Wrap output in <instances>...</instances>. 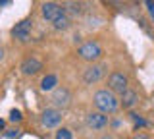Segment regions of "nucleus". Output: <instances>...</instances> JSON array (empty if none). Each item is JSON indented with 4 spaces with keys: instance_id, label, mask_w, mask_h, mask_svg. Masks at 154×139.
<instances>
[{
    "instance_id": "nucleus-1",
    "label": "nucleus",
    "mask_w": 154,
    "mask_h": 139,
    "mask_svg": "<svg viewBox=\"0 0 154 139\" xmlns=\"http://www.w3.org/2000/svg\"><path fill=\"white\" fill-rule=\"evenodd\" d=\"M94 106L98 112H102V114H114L116 110L119 108V99L116 97V95L112 93L110 89H100V91H96L94 93Z\"/></svg>"
},
{
    "instance_id": "nucleus-2",
    "label": "nucleus",
    "mask_w": 154,
    "mask_h": 139,
    "mask_svg": "<svg viewBox=\"0 0 154 139\" xmlns=\"http://www.w3.org/2000/svg\"><path fill=\"white\" fill-rule=\"evenodd\" d=\"M77 54H79V58L85 60V62H96L100 56H102V46H100L96 41H87V43H83V45L79 46Z\"/></svg>"
},
{
    "instance_id": "nucleus-3",
    "label": "nucleus",
    "mask_w": 154,
    "mask_h": 139,
    "mask_svg": "<svg viewBox=\"0 0 154 139\" xmlns=\"http://www.w3.org/2000/svg\"><path fill=\"white\" fill-rule=\"evenodd\" d=\"M129 81H127V75L122 74V71H112V74L108 75V89L112 91V93H119V95H123L125 91H127L129 87Z\"/></svg>"
},
{
    "instance_id": "nucleus-4",
    "label": "nucleus",
    "mask_w": 154,
    "mask_h": 139,
    "mask_svg": "<svg viewBox=\"0 0 154 139\" xmlns=\"http://www.w3.org/2000/svg\"><path fill=\"white\" fill-rule=\"evenodd\" d=\"M104 74H106V66L104 64H91L89 68L83 71V81L87 85L98 83V81L104 77Z\"/></svg>"
},
{
    "instance_id": "nucleus-5",
    "label": "nucleus",
    "mask_w": 154,
    "mask_h": 139,
    "mask_svg": "<svg viewBox=\"0 0 154 139\" xmlns=\"http://www.w3.org/2000/svg\"><path fill=\"white\" fill-rule=\"evenodd\" d=\"M52 104L60 110V108H67L71 104V93H69V89H66V87H56L54 91H52Z\"/></svg>"
},
{
    "instance_id": "nucleus-6",
    "label": "nucleus",
    "mask_w": 154,
    "mask_h": 139,
    "mask_svg": "<svg viewBox=\"0 0 154 139\" xmlns=\"http://www.w3.org/2000/svg\"><path fill=\"white\" fill-rule=\"evenodd\" d=\"M31 29H33V21L31 20H21L19 23H16V25L12 27V35L16 37L17 41L25 43V41H29V37H31Z\"/></svg>"
},
{
    "instance_id": "nucleus-7",
    "label": "nucleus",
    "mask_w": 154,
    "mask_h": 139,
    "mask_svg": "<svg viewBox=\"0 0 154 139\" xmlns=\"http://www.w3.org/2000/svg\"><path fill=\"white\" fill-rule=\"evenodd\" d=\"M62 122V110L58 108H46L41 116V124L45 128H56Z\"/></svg>"
},
{
    "instance_id": "nucleus-8",
    "label": "nucleus",
    "mask_w": 154,
    "mask_h": 139,
    "mask_svg": "<svg viewBox=\"0 0 154 139\" xmlns=\"http://www.w3.org/2000/svg\"><path fill=\"white\" fill-rule=\"evenodd\" d=\"M87 126L93 128V129H104L106 126H108V116L102 112H89L87 114Z\"/></svg>"
},
{
    "instance_id": "nucleus-9",
    "label": "nucleus",
    "mask_w": 154,
    "mask_h": 139,
    "mask_svg": "<svg viewBox=\"0 0 154 139\" xmlns=\"http://www.w3.org/2000/svg\"><path fill=\"white\" fill-rule=\"evenodd\" d=\"M41 12H42V17L48 21H54L60 14H64V8L60 6V4H56V2H45L41 6Z\"/></svg>"
},
{
    "instance_id": "nucleus-10",
    "label": "nucleus",
    "mask_w": 154,
    "mask_h": 139,
    "mask_svg": "<svg viewBox=\"0 0 154 139\" xmlns=\"http://www.w3.org/2000/svg\"><path fill=\"white\" fill-rule=\"evenodd\" d=\"M42 70V62L38 60V58H35V56H31V58H25L21 62V71L25 75H35V74H38V71Z\"/></svg>"
},
{
    "instance_id": "nucleus-11",
    "label": "nucleus",
    "mask_w": 154,
    "mask_h": 139,
    "mask_svg": "<svg viewBox=\"0 0 154 139\" xmlns=\"http://www.w3.org/2000/svg\"><path fill=\"white\" fill-rule=\"evenodd\" d=\"M137 100H139L137 93H135L133 89H127L122 97H119V104H122L123 108H133L135 104H137Z\"/></svg>"
},
{
    "instance_id": "nucleus-12",
    "label": "nucleus",
    "mask_w": 154,
    "mask_h": 139,
    "mask_svg": "<svg viewBox=\"0 0 154 139\" xmlns=\"http://www.w3.org/2000/svg\"><path fill=\"white\" fill-rule=\"evenodd\" d=\"M69 23H71L69 21V16L64 12V14H60V16L52 21V25H54V29H58V31H66L67 27H69Z\"/></svg>"
},
{
    "instance_id": "nucleus-13",
    "label": "nucleus",
    "mask_w": 154,
    "mask_h": 139,
    "mask_svg": "<svg viewBox=\"0 0 154 139\" xmlns=\"http://www.w3.org/2000/svg\"><path fill=\"white\" fill-rule=\"evenodd\" d=\"M56 85H58V77H56L54 74L42 77V81H41V89H42V91H54Z\"/></svg>"
},
{
    "instance_id": "nucleus-14",
    "label": "nucleus",
    "mask_w": 154,
    "mask_h": 139,
    "mask_svg": "<svg viewBox=\"0 0 154 139\" xmlns=\"http://www.w3.org/2000/svg\"><path fill=\"white\" fill-rule=\"evenodd\" d=\"M64 12L67 14V16H79L81 12H83V8H81V2H67Z\"/></svg>"
},
{
    "instance_id": "nucleus-15",
    "label": "nucleus",
    "mask_w": 154,
    "mask_h": 139,
    "mask_svg": "<svg viewBox=\"0 0 154 139\" xmlns=\"http://www.w3.org/2000/svg\"><path fill=\"white\" fill-rule=\"evenodd\" d=\"M56 139H71V129L60 128V129L56 131Z\"/></svg>"
},
{
    "instance_id": "nucleus-16",
    "label": "nucleus",
    "mask_w": 154,
    "mask_h": 139,
    "mask_svg": "<svg viewBox=\"0 0 154 139\" xmlns=\"http://www.w3.org/2000/svg\"><path fill=\"white\" fill-rule=\"evenodd\" d=\"M131 120L135 122V126H139V128H144V126H146V122H144L139 114H131Z\"/></svg>"
},
{
    "instance_id": "nucleus-17",
    "label": "nucleus",
    "mask_w": 154,
    "mask_h": 139,
    "mask_svg": "<svg viewBox=\"0 0 154 139\" xmlns=\"http://www.w3.org/2000/svg\"><path fill=\"white\" fill-rule=\"evenodd\" d=\"M21 118H23L21 112H19V110H16V108L10 112V120H12V122H21Z\"/></svg>"
},
{
    "instance_id": "nucleus-18",
    "label": "nucleus",
    "mask_w": 154,
    "mask_h": 139,
    "mask_svg": "<svg viewBox=\"0 0 154 139\" xmlns=\"http://www.w3.org/2000/svg\"><path fill=\"white\" fill-rule=\"evenodd\" d=\"M144 6H146V10H148V14H150V17H152V21H154V2H152V0H146V2H144Z\"/></svg>"
},
{
    "instance_id": "nucleus-19",
    "label": "nucleus",
    "mask_w": 154,
    "mask_h": 139,
    "mask_svg": "<svg viewBox=\"0 0 154 139\" xmlns=\"http://www.w3.org/2000/svg\"><path fill=\"white\" fill-rule=\"evenodd\" d=\"M17 133H19V129H8V131H6V137H16Z\"/></svg>"
},
{
    "instance_id": "nucleus-20",
    "label": "nucleus",
    "mask_w": 154,
    "mask_h": 139,
    "mask_svg": "<svg viewBox=\"0 0 154 139\" xmlns=\"http://www.w3.org/2000/svg\"><path fill=\"white\" fill-rule=\"evenodd\" d=\"M131 139H150L148 135H144V133H137V135H133Z\"/></svg>"
},
{
    "instance_id": "nucleus-21",
    "label": "nucleus",
    "mask_w": 154,
    "mask_h": 139,
    "mask_svg": "<svg viewBox=\"0 0 154 139\" xmlns=\"http://www.w3.org/2000/svg\"><path fill=\"white\" fill-rule=\"evenodd\" d=\"M4 124H6V122H4V120L0 118V131H2V129H4Z\"/></svg>"
},
{
    "instance_id": "nucleus-22",
    "label": "nucleus",
    "mask_w": 154,
    "mask_h": 139,
    "mask_svg": "<svg viewBox=\"0 0 154 139\" xmlns=\"http://www.w3.org/2000/svg\"><path fill=\"white\" fill-rule=\"evenodd\" d=\"M2 58H4V50L0 49V62H2Z\"/></svg>"
},
{
    "instance_id": "nucleus-23",
    "label": "nucleus",
    "mask_w": 154,
    "mask_h": 139,
    "mask_svg": "<svg viewBox=\"0 0 154 139\" xmlns=\"http://www.w3.org/2000/svg\"><path fill=\"white\" fill-rule=\"evenodd\" d=\"M8 4H10V2H0V8H2V6H8Z\"/></svg>"
},
{
    "instance_id": "nucleus-24",
    "label": "nucleus",
    "mask_w": 154,
    "mask_h": 139,
    "mask_svg": "<svg viewBox=\"0 0 154 139\" xmlns=\"http://www.w3.org/2000/svg\"><path fill=\"white\" fill-rule=\"evenodd\" d=\"M102 139H114V137H112V135H104Z\"/></svg>"
}]
</instances>
